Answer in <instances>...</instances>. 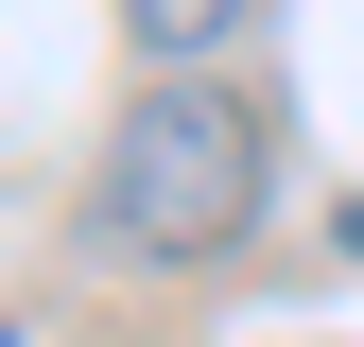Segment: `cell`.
I'll use <instances>...</instances> for the list:
<instances>
[{
    "mask_svg": "<svg viewBox=\"0 0 364 347\" xmlns=\"http://www.w3.org/2000/svg\"><path fill=\"white\" fill-rule=\"evenodd\" d=\"M347 260H364V208H347Z\"/></svg>",
    "mask_w": 364,
    "mask_h": 347,
    "instance_id": "3957f363",
    "label": "cell"
},
{
    "mask_svg": "<svg viewBox=\"0 0 364 347\" xmlns=\"http://www.w3.org/2000/svg\"><path fill=\"white\" fill-rule=\"evenodd\" d=\"M260 191H278V122L243 105V87L208 70H156L139 105L105 122V191H87V226H105L139 278H191L260 226Z\"/></svg>",
    "mask_w": 364,
    "mask_h": 347,
    "instance_id": "6da1fadb",
    "label": "cell"
},
{
    "mask_svg": "<svg viewBox=\"0 0 364 347\" xmlns=\"http://www.w3.org/2000/svg\"><path fill=\"white\" fill-rule=\"evenodd\" d=\"M243 18H260V0H122V35H139L156 70H208V53H225Z\"/></svg>",
    "mask_w": 364,
    "mask_h": 347,
    "instance_id": "7a4b0ae2",
    "label": "cell"
}]
</instances>
